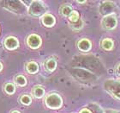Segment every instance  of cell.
Here are the masks:
<instances>
[{"instance_id": "6da1fadb", "label": "cell", "mask_w": 120, "mask_h": 113, "mask_svg": "<svg viewBox=\"0 0 120 113\" xmlns=\"http://www.w3.org/2000/svg\"><path fill=\"white\" fill-rule=\"evenodd\" d=\"M46 5L43 1L40 0H34L31 1L28 7V13L30 16L34 17H39L45 15L46 12Z\"/></svg>"}, {"instance_id": "7a4b0ae2", "label": "cell", "mask_w": 120, "mask_h": 113, "mask_svg": "<svg viewBox=\"0 0 120 113\" xmlns=\"http://www.w3.org/2000/svg\"><path fill=\"white\" fill-rule=\"evenodd\" d=\"M104 89L112 97L120 101V80H106L104 82Z\"/></svg>"}, {"instance_id": "3957f363", "label": "cell", "mask_w": 120, "mask_h": 113, "mask_svg": "<svg viewBox=\"0 0 120 113\" xmlns=\"http://www.w3.org/2000/svg\"><path fill=\"white\" fill-rule=\"evenodd\" d=\"M45 105L48 109L58 110L63 106V98L58 93H50L45 98Z\"/></svg>"}, {"instance_id": "277c9868", "label": "cell", "mask_w": 120, "mask_h": 113, "mask_svg": "<svg viewBox=\"0 0 120 113\" xmlns=\"http://www.w3.org/2000/svg\"><path fill=\"white\" fill-rule=\"evenodd\" d=\"M5 9L15 14H23L28 11V8L25 5V2L22 1H5L4 2Z\"/></svg>"}, {"instance_id": "5b68a950", "label": "cell", "mask_w": 120, "mask_h": 113, "mask_svg": "<svg viewBox=\"0 0 120 113\" xmlns=\"http://www.w3.org/2000/svg\"><path fill=\"white\" fill-rule=\"evenodd\" d=\"M101 26L104 29L113 30L118 26V18L114 14L105 16L101 20Z\"/></svg>"}, {"instance_id": "8992f818", "label": "cell", "mask_w": 120, "mask_h": 113, "mask_svg": "<svg viewBox=\"0 0 120 113\" xmlns=\"http://www.w3.org/2000/svg\"><path fill=\"white\" fill-rule=\"evenodd\" d=\"M26 43L28 48H30L31 49H38L42 45V39L39 35L31 34L27 37Z\"/></svg>"}, {"instance_id": "52a82bcc", "label": "cell", "mask_w": 120, "mask_h": 113, "mask_svg": "<svg viewBox=\"0 0 120 113\" xmlns=\"http://www.w3.org/2000/svg\"><path fill=\"white\" fill-rule=\"evenodd\" d=\"M75 75L77 76L78 79L81 80L82 81H87V82H94L96 80V77L94 73H90L87 70H84V69H80V70H78V69H75Z\"/></svg>"}, {"instance_id": "ba28073f", "label": "cell", "mask_w": 120, "mask_h": 113, "mask_svg": "<svg viewBox=\"0 0 120 113\" xmlns=\"http://www.w3.org/2000/svg\"><path fill=\"white\" fill-rule=\"evenodd\" d=\"M115 4L112 2L110 1H105L103 2L102 4L100 6V13L105 17L108 15H112L115 10Z\"/></svg>"}, {"instance_id": "9c48e42d", "label": "cell", "mask_w": 120, "mask_h": 113, "mask_svg": "<svg viewBox=\"0 0 120 113\" xmlns=\"http://www.w3.org/2000/svg\"><path fill=\"white\" fill-rule=\"evenodd\" d=\"M4 46L8 50H15L19 47V41L15 36H8L4 41Z\"/></svg>"}, {"instance_id": "30bf717a", "label": "cell", "mask_w": 120, "mask_h": 113, "mask_svg": "<svg viewBox=\"0 0 120 113\" xmlns=\"http://www.w3.org/2000/svg\"><path fill=\"white\" fill-rule=\"evenodd\" d=\"M41 23L46 28H52L56 24V18L55 17L50 13H45L40 18Z\"/></svg>"}, {"instance_id": "8fae6325", "label": "cell", "mask_w": 120, "mask_h": 113, "mask_svg": "<svg viewBox=\"0 0 120 113\" xmlns=\"http://www.w3.org/2000/svg\"><path fill=\"white\" fill-rule=\"evenodd\" d=\"M76 47L80 51L82 52H84V53H87L88 51L91 50L92 48V42L89 39H87V38H82L77 42L76 43Z\"/></svg>"}, {"instance_id": "7c38bea8", "label": "cell", "mask_w": 120, "mask_h": 113, "mask_svg": "<svg viewBox=\"0 0 120 113\" xmlns=\"http://www.w3.org/2000/svg\"><path fill=\"white\" fill-rule=\"evenodd\" d=\"M44 67H45V70L52 73V72L56 70V68L58 67V62H57V60L54 58H48L44 63Z\"/></svg>"}, {"instance_id": "4fadbf2b", "label": "cell", "mask_w": 120, "mask_h": 113, "mask_svg": "<svg viewBox=\"0 0 120 113\" xmlns=\"http://www.w3.org/2000/svg\"><path fill=\"white\" fill-rule=\"evenodd\" d=\"M45 94V91L41 85H35L32 89V95L35 98H41Z\"/></svg>"}, {"instance_id": "5bb4252c", "label": "cell", "mask_w": 120, "mask_h": 113, "mask_svg": "<svg viewBox=\"0 0 120 113\" xmlns=\"http://www.w3.org/2000/svg\"><path fill=\"white\" fill-rule=\"evenodd\" d=\"M40 70V67L38 65V63L34 61H29L26 64V71L30 74H35L37 73Z\"/></svg>"}, {"instance_id": "9a60e30c", "label": "cell", "mask_w": 120, "mask_h": 113, "mask_svg": "<svg viewBox=\"0 0 120 113\" xmlns=\"http://www.w3.org/2000/svg\"><path fill=\"white\" fill-rule=\"evenodd\" d=\"M100 46H101L102 49H104V50L111 51L112 50L113 48H114V42H113V41L112 39H110V38H105V39H103L101 41Z\"/></svg>"}, {"instance_id": "2e32d148", "label": "cell", "mask_w": 120, "mask_h": 113, "mask_svg": "<svg viewBox=\"0 0 120 113\" xmlns=\"http://www.w3.org/2000/svg\"><path fill=\"white\" fill-rule=\"evenodd\" d=\"M72 11H73L72 6L70 4H64L59 9L60 15L63 16V17H69L70 14L72 13Z\"/></svg>"}, {"instance_id": "e0dca14e", "label": "cell", "mask_w": 120, "mask_h": 113, "mask_svg": "<svg viewBox=\"0 0 120 113\" xmlns=\"http://www.w3.org/2000/svg\"><path fill=\"white\" fill-rule=\"evenodd\" d=\"M4 92L8 95H13L16 91V88H15V84L9 82V83H6L4 85Z\"/></svg>"}, {"instance_id": "ac0fdd59", "label": "cell", "mask_w": 120, "mask_h": 113, "mask_svg": "<svg viewBox=\"0 0 120 113\" xmlns=\"http://www.w3.org/2000/svg\"><path fill=\"white\" fill-rule=\"evenodd\" d=\"M15 83L18 85V86H21V87H23L27 85V79L24 77L23 75H16L15 77Z\"/></svg>"}, {"instance_id": "d6986e66", "label": "cell", "mask_w": 120, "mask_h": 113, "mask_svg": "<svg viewBox=\"0 0 120 113\" xmlns=\"http://www.w3.org/2000/svg\"><path fill=\"white\" fill-rule=\"evenodd\" d=\"M19 101L23 105L28 106L32 103V98L29 95H28V94H24V95L21 96L20 98H19Z\"/></svg>"}, {"instance_id": "ffe728a7", "label": "cell", "mask_w": 120, "mask_h": 113, "mask_svg": "<svg viewBox=\"0 0 120 113\" xmlns=\"http://www.w3.org/2000/svg\"><path fill=\"white\" fill-rule=\"evenodd\" d=\"M70 27L73 30H80L83 28V26H84V22L83 20L82 19H79L77 22H75V23H70Z\"/></svg>"}, {"instance_id": "44dd1931", "label": "cell", "mask_w": 120, "mask_h": 113, "mask_svg": "<svg viewBox=\"0 0 120 113\" xmlns=\"http://www.w3.org/2000/svg\"><path fill=\"white\" fill-rule=\"evenodd\" d=\"M80 19V15H79V13L78 11L76 10H73L72 13L70 15L69 17V23H75V22H77L78 20Z\"/></svg>"}, {"instance_id": "7402d4cb", "label": "cell", "mask_w": 120, "mask_h": 113, "mask_svg": "<svg viewBox=\"0 0 120 113\" xmlns=\"http://www.w3.org/2000/svg\"><path fill=\"white\" fill-rule=\"evenodd\" d=\"M115 74L118 77H120V64H118L115 68Z\"/></svg>"}, {"instance_id": "603a6c76", "label": "cell", "mask_w": 120, "mask_h": 113, "mask_svg": "<svg viewBox=\"0 0 120 113\" xmlns=\"http://www.w3.org/2000/svg\"><path fill=\"white\" fill-rule=\"evenodd\" d=\"M79 113H93V111H91V110H89V109H88V108H83V109H82V110H81Z\"/></svg>"}, {"instance_id": "cb8c5ba5", "label": "cell", "mask_w": 120, "mask_h": 113, "mask_svg": "<svg viewBox=\"0 0 120 113\" xmlns=\"http://www.w3.org/2000/svg\"><path fill=\"white\" fill-rule=\"evenodd\" d=\"M104 113H120V111H117V110H112V109H108L105 111Z\"/></svg>"}, {"instance_id": "d4e9b609", "label": "cell", "mask_w": 120, "mask_h": 113, "mask_svg": "<svg viewBox=\"0 0 120 113\" xmlns=\"http://www.w3.org/2000/svg\"><path fill=\"white\" fill-rule=\"evenodd\" d=\"M78 4H85L86 1H77Z\"/></svg>"}, {"instance_id": "484cf974", "label": "cell", "mask_w": 120, "mask_h": 113, "mask_svg": "<svg viewBox=\"0 0 120 113\" xmlns=\"http://www.w3.org/2000/svg\"><path fill=\"white\" fill-rule=\"evenodd\" d=\"M3 70V64L1 62H0V72Z\"/></svg>"}, {"instance_id": "4316f807", "label": "cell", "mask_w": 120, "mask_h": 113, "mask_svg": "<svg viewBox=\"0 0 120 113\" xmlns=\"http://www.w3.org/2000/svg\"><path fill=\"white\" fill-rule=\"evenodd\" d=\"M10 113H21L20 111H12Z\"/></svg>"}]
</instances>
